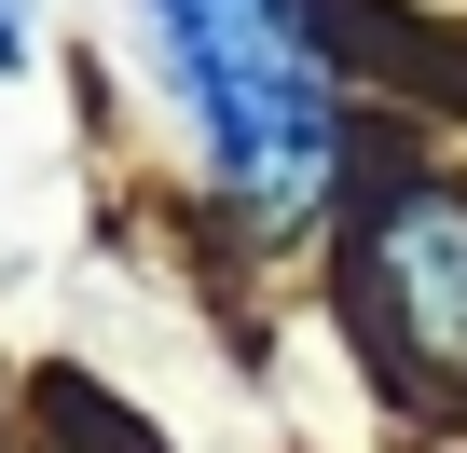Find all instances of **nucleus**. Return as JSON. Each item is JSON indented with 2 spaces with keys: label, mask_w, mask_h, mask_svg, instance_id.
<instances>
[{
  "label": "nucleus",
  "mask_w": 467,
  "mask_h": 453,
  "mask_svg": "<svg viewBox=\"0 0 467 453\" xmlns=\"http://www.w3.org/2000/svg\"><path fill=\"white\" fill-rule=\"evenodd\" d=\"M151 56L192 110L206 179L248 206V220H303L344 165V83L303 0H138Z\"/></svg>",
  "instance_id": "obj_1"
},
{
  "label": "nucleus",
  "mask_w": 467,
  "mask_h": 453,
  "mask_svg": "<svg viewBox=\"0 0 467 453\" xmlns=\"http://www.w3.org/2000/svg\"><path fill=\"white\" fill-rule=\"evenodd\" d=\"M358 275H371V316L399 330V357L467 371V192H440V179L385 192L358 234Z\"/></svg>",
  "instance_id": "obj_2"
},
{
  "label": "nucleus",
  "mask_w": 467,
  "mask_h": 453,
  "mask_svg": "<svg viewBox=\"0 0 467 453\" xmlns=\"http://www.w3.org/2000/svg\"><path fill=\"white\" fill-rule=\"evenodd\" d=\"M0 69H28V15H15V0H0Z\"/></svg>",
  "instance_id": "obj_3"
}]
</instances>
